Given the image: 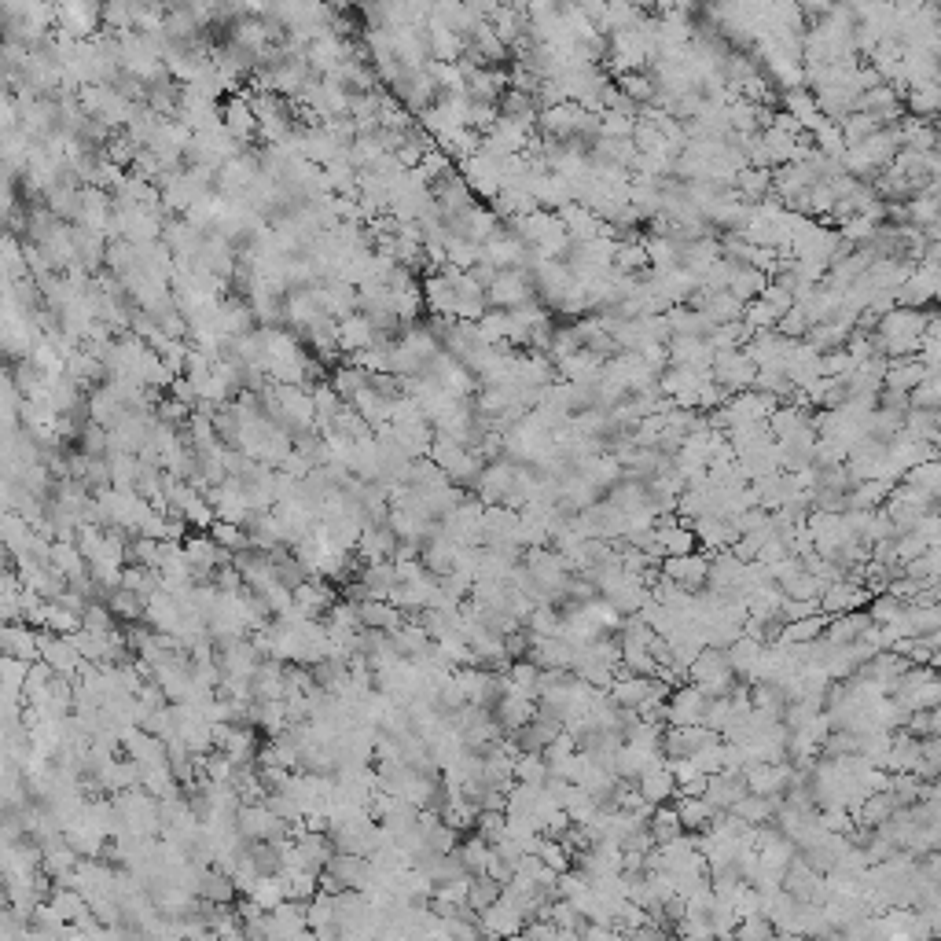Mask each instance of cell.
<instances>
[{"mask_svg":"<svg viewBox=\"0 0 941 941\" xmlns=\"http://www.w3.org/2000/svg\"><path fill=\"white\" fill-rule=\"evenodd\" d=\"M658 570L673 578L681 589L699 592L706 585V570H710V552H684V556H662L658 559Z\"/></svg>","mask_w":941,"mask_h":941,"instance_id":"cell-1","label":"cell"},{"mask_svg":"<svg viewBox=\"0 0 941 941\" xmlns=\"http://www.w3.org/2000/svg\"><path fill=\"white\" fill-rule=\"evenodd\" d=\"M721 739V732L706 725H666L662 728V754L666 758H692L695 750Z\"/></svg>","mask_w":941,"mask_h":941,"instance_id":"cell-2","label":"cell"},{"mask_svg":"<svg viewBox=\"0 0 941 941\" xmlns=\"http://www.w3.org/2000/svg\"><path fill=\"white\" fill-rule=\"evenodd\" d=\"M706 703L710 695L699 688V684H677V692H669L666 706H669V725H703Z\"/></svg>","mask_w":941,"mask_h":941,"instance_id":"cell-3","label":"cell"},{"mask_svg":"<svg viewBox=\"0 0 941 941\" xmlns=\"http://www.w3.org/2000/svg\"><path fill=\"white\" fill-rule=\"evenodd\" d=\"M747 794V780H743V772H710L706 776V802L714 805V809H732V805L739 802Z\"/></svg>","mask_w":941,"mask_h":941,"instance_id":"cell-4","label":"cell"},{"mask_svg":"<svg viewBox=\"0 0 941 941\" xmlns=\"http://www.w3.org/2000/svg\"><path fill=\"white\" fill-rule=\"evenodd\" d=\"M489 714H493V721H497L504 732H515V728H522L537 714V699H526V695H519V692H504L497 703H493Z\"/></svg>","mask_w":941,"mask_h":941,"instance_id":"cell-5","label":"cell"},{"mask_svg":"<svg viewBox=\"0 0 941 941\" xmlns=\"http://www.w3.org/2000/svg\"><path fill=\"white\" fill-rule=\"evenodd\" d=\"M636 787H640V794H644L651 805L673 802V798H677V780H673V772H669L666 758L655 761V765H647V769L636 776Z\"/></svg>","mask_w":941,"mask_h":941,"instance_id":"cell-6","label":"cell"},{"mask_svg":"<svg viewBox=\"0 0 941 941\" xmlns=\"http://www.w3.org/2000/svg\"><path fill=\"white\" fill-rule=\"evenodd\" d=\"M478 923H482V934H522L526 916L511 905L508 897H497L493 905L478 912Z\"/></svg>","mask_w":941,"mask_h":941,"instance_id":"cell-7","label":"cell"},{"mask_svg":"<svg viewBox=\"0 0 941 941\" xmlns=\"http://www.w3.org/2000/svg\"><path fill=\"white\" fill-rule=\"evenodd\" d=\"M872 625V618H868V611H842V614H828V625H824V640L835 647L850 644V640H857V636L864 633Z\"/></svg>","mask_w":941,"mask_h":941,"instance_id":"cell-8","label":"cell"},{"mask_svg":"<svg viewBox=\"0 0 941 941\" xmlns=\"http://www.w3.org/2000/svg\"><path fill=\"white\" fill-rule=\"evenodd\" d=\"M673 802H677L673 809H677L684 831H706V824L714 817V805L706 802L703 794H681V798H673Z\"/></svg>","mask_w":941,"mask_h":941,"instance_id":"cell-9","label":"cell"},{"mask_svg":"<svg viewBox=\"0 0 941 941\" xmlns=\"http://www.w3.org/2000/svg\"><path fill=\"white\" fill-rule=\"evenodd\" d=\"M824 625H828V614H824V611L805 614V618H794V622H783L780 640H776V644H809V640L824 636Z\"/></svg>","mask_w":941,"mask_h":941,"instance_id":"cell-10","label":"cell"},{"mask_svg":"<svg viewBox=\"0 0 941 941\" xmlns=\"http://www.w3.org/2000/svg\"><path fill=\"white\" fill-rule=\"evenodd\" d=\"M647 831H651V839H655V846H662V842H673L677 835H681V817H677V809L669 802H658L655 809H651V817H647Z\"/></svg>","mask_w":941,"mask_h":941,"instance_id":"cell-11","label":"cell"},{"mask_svg":"<svg viewBox=\"0 0 941 941\" xmlns=\"http://www.w3.org/2000/svg\"><path fill=\"white\" fill-rule=\"evenodd\" d=\"M500 890H504V886H500L497 879H489L486 872H478V875H471V883H467V901H464V905L475 908V912H482V908H489L493 901H497Z\"/></svg>","mask_w":941,"mask_h":941,"instance_id":"cell-12","label":"cell"},{"mask_svg":"<svg viewBox=\"0 0 941 941\" xmlns=\"http://www.w3.org/2000/svg\"><path fill=\"white\" fill-rule=\"evenodd\" d=\"M780 592H783V596H791V600H820L824 581L813 578L809 570H798V574H791V578L780 581Z\"/></svg>","mask_w":941,"mask_h":941,"instance_id":"cell-13","label":"cell"},{"mask_svg":"<svg viewBox=\"0 0 941 941\" xmlns=\"http://www.w3.org/2000/svg\"><path fill=\"white\" fill-rule=\"evenodd\" d=\"M901 482H908V486H916V489H927V493H938V486H941L938 460H919V464L905 467V471H901Z\"/></svg>","mask_w":941,"mask_h":941,"instance_id":"cell-14","label":"cell"},{"mask_svg":"<svg viewBox=\"0 0 941 941\" xmlns=\"http://www.w3.org/2000/svg\"><path fill=\"white\" fill-rule=\"evenodd\" d=\"M533 853H537V857H541V861H545L552 872H567V868H570V850L559 839H548V835H541V842H537V850H533Z\"/></svg>","mask_w":941,"mask_h":941,"instance_id":"cell-15","label":"cell"}]
</instances>
